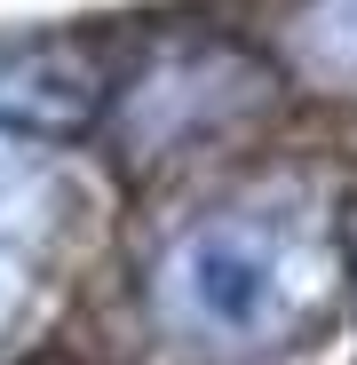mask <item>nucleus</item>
<instances>
[{"mask_svg": "<svg viewBox=\"0 0 357 365\" xmlns=\"http://www.w3.org/2000/svg\"><path fill=\"white\" fill-rule=\"evenodd\" d=\"M333 222L302 191H254L207 207L151 262L159 326L207 365H254L294 349L333 302Z\"/></svg>", "mask_w": 357, "mask_h": 365, "instance_id": "f257e3e1", "label": "nucleus"}, {"mask_svg": "<svg viewBox=\"0 0 357 365\" xmlns=\"http://www.w3.org/2000/svg\"><path fill=\"white\" fill-rule=\"evenodd\" d=\"M95 103H103V88L80 48H64V40L0 48V135H16V143L80 135L95 119Z\"/></svg>", "mask_w": 357, "mask_h": 365, "instance_id": "f03ea898", "label": "nucleus"}, {"mask_svg": "<svg viewBox=\"0 0 357 365\" xmlns=\"http://www.w3.org/2000/svg\"><path fill=\"white\" fill-rule=\"evenodd\" d=\"M56 207H64L56 167L9 135V143H0V334L24 318V302L40 286L48 238H56Z\"/></svg>", "mask_w": 357, "mask_h": 365, "instance_id": "7ed1b4c3", "label": "nucleus"}, {"mask_svg": "<svg viewBox=\"0 0 357 365\" xmlns=\"http://www.w3.org/2000/svg\"><path fill=\"white\" fill-rule=\"evenodd\" d=\"M286 56L318 88L357 96V0H302L294 24H286Z\"/></svg>", "mask_w": 357, "mask_h": 365, "instance_id": "20e7f679", "label": "nucleus"}]
</instances>
